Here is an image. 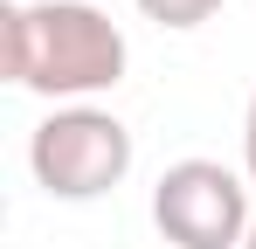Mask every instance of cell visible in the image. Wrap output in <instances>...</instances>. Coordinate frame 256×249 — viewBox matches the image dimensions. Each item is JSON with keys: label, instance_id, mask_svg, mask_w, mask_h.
I'll list each match as a JSON object with an SVG mask.
<instances>
[{"label": "cell", "instance_id": "1", "mask_svg": "<svg viewBox=\"0 0 256 249\" xmlns=\"http://www.w3.org/2000/svg\"><path fill=\"white\" fill-rule=\"evenodd\" d=\"M125 28L90 0H7L0 7V70L48 104H84L125 83Z\"/></svg>", "mask_w": 256, "mask_h": 249}, {"label": "cell", "instance_id": "2", "mask_svg": "<svg viewBox=\"0 0 256 249\" xmlns=\"http://www.w3.org/2000/svg\"><path fill=\"white\" fill-rule=\"evenodd\" d=\"M28 166L56 201H97L132 173V132L97 104H56L28 138Z\"/></svg>", "mask_w": 256, "mask_h": 249}, {"label": "cell", "instance_id": "3", "mask_svg": "<svg viewBox=\"0 0 256 249\" xmlns=\"http://www.w3.org/2000/svg\"><path fill=\"white\" fill-rule=\"evenodd\" d=\"M152 222L173 249H242L250 242V187L222 160H180L152 187Z\"/></svg>", "mask_w": 256, "mask_h": 249}, {"label": "cell", "instance_id": "4", "mask_svg": "<svg viewBox=\"0 0 256 249\" xmlns=\"http://www.w3.org/2000/svg\"><path fill=\"white\" fill-rule=\"evenodd\" d=\"M138 14L160 21V28H201L222 14V0H138Z\"/></svg>", "mask_w": 256, "mask_h": 249}, {"label": "cell", "instance_id": "5", "mask_svg": "<svg viewBox=\"0 0 256 249\" xmlns=\"http://www.w3.org/2000/svg\"><path fill=\"white\" fill-rule=\"evenodd\" d=\"M242 166H250V180H256V97H250V111H242Z\"/></svg>", "mask_w": 256, "mask_h": 249}, {"label": "cell", "instance_id": "6", "mask_svg": "<svg viewBox=\"0 0 256 249\" xmlns=\"http://www.w3.org/2000/svg\"><path fill=\"white\" fill-rule=\"evenodd\" d=\"M242 249H256V222H250V242H242Z\"/></svg>", "mask_w": 256, "mask_h": 249}]
</instances>
